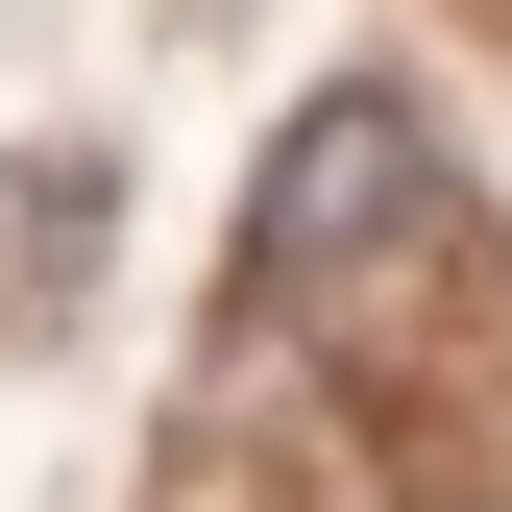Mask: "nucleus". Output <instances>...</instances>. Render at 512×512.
<instances>
[{"instance_id": "1", "label": "nucleus", "mask_w": 512, "mask_h": 512, "mask_svg": "<svg viewBox=\"0 0 512 512\" xmlns=\"http://www.w3.org/2000/svg\"><path fill=\"white\" fill-rule=\"evenodd\" d=\"M391 220H415V98H317L293 147H269V196H244V293H317V269H366Z\"/></svg>"}]
</instances>
